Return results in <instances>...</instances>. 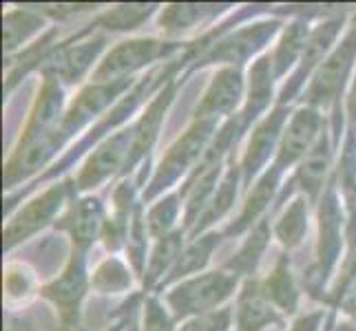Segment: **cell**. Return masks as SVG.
Returning a JSON list of instances; mask_svg holds the SVG:
<instances>
[{
	"label": "cell",
	"instance_id": "6da1fadb",
	"mask_svg": "<svg viewBox=\"0 0 356 331\" xmlns=\"http://www.w3.org/2000/svg\"><path fill=\"white\" fill-rule=\"evenodd\" d=\"M237 285V274L211 272L200 278H191L168 294V305L177 318L191 314H206L230 296Z\"/></svg>",
	"mask_w": 356,
	"mask_h": 331
},
{
	"label": "cell",
	"instance_id": "7a4b0ae2",
	"mask_svg": "<svg viewBox=\"0 0 356 331\" xmlns=\"http://www.w3.org/2000/svg\"><path fill=\"white\" fill-rule=\"evenodd\" d=\"M354 58H356V27L348 33V38L334 49V53L325 60L321 69H318L308 93H305L308 104L327 106L337 100L339 93L343 91V84L348 80Z\"/></svg>",
	"mask_w": 356,
	"mask_h": 331
},
{
	"label": "cell",
	"instance_id": "3957f363",
	"mask_svg": "<svg viewBox=\"0 0 356 331\" xmlns=\"http://www.w3.org/2000/svg\"><path fill=\"white\" fill-rule=\"evenodd\" d=\"M211 130H213V119H200L197 124L184 135L162 162V168H159V173L153 181V188L149 194H155L157 190L166 188V183L177 179L179 173H184V170L197 159V155L204 148V144L208 139V133Z\"/></svg>",
	"mask_w": 356,
	"mask_h": 331
},
{
	"label": "cell",
	"instance_id": "277c9868",
	"mask_svg": "<svg viewBox=\"0 0 356 331\" xmlns=\"http://www.w3.org/2000/svg\"><path fill=\"white\" fill-rule=\"evenodd\" d=\"M321 115L312 108H301L299 113H294L279 146L277 170H281V166L294 164L314 148L316 139L321 137Z\"/></svg>",
	"mask_w": 356,
	"mask_h": 331
},
{
	"label": "cell",
	"instance_id": "5b68a950",
	"mask_svg": "<svg viewBox=\"0 0 356 331\" xmlns=\"http://www.w3.org/2000/svg\"><path fill=\"white\" fill-rule=\"evenodd\" d=\"M164 53V46L155 40H135V42H124L118 46L115 51L106 58V62L95 73L97 80H111L127 76V73L142 67L144 62H151L157 56Z\"/></svg>",
	"mask_w": 356,
	"mask_h": 331
},
{
	"label": "cell",
	"instance_id": "8992f818",
	"mask_svg": "<svg viewBox=\"0 0 356 331\" xmlns=\"http://www.w3.org/2000/svg\"><path fill=\"white\" fill-rule=\"evenodd\" d=\"M241 97V76L237 69H224L217 73L213 84L208 87L204 100L197 108L200 119H215L217 115H226L235 110Z\"/></svg>",
	"mask_w": 356,
	"mask_h": 331
},
{
	"label": "cell",
	"instance_id": "52a82bcc",
	"mask_svg": "<svg viewBox=\"0 0 356 331\" xmlns=\"http://www.w3.org/2000/svg\"><path fill=\"white\" fill-rule=\"evenodd\" d=\"M131 135H133L131 130L118 135V137H113L91 157V162L87 164V168H84L80 175V188L95 186V183L106 179L115 168H120L127 162L129 151H131Z\"/></svg>",
	"mask_w": 356,
	"mask_h": 331
},
{
	"label": "cell",
	"instance_id": "ba28073f",
	"mask_svg": "<svg viewBox=\"0 0 356 331\" xmlns=\"http://www.w3.org/2000/svg\"><path fill=\"white\" fill-rule=\"evenodd\" d=\"M63 197H65V186H58L54 190H49L47 194H42L38 201H33L27 210L20 212L16 221H11V226L7 228V235H5V243L14 245L16 241H22V237H27L35 228L44 226L60 207V203H63Z\"/></svg>",
	"mask_w": 356,
	"mask_h": 331
},
{
	"label": "cell",
	"instance_id": "9c48e42d",
	"mask_svg": "<svg viewBox=\"0 0 356 331\" xmlns=\"http://www.w3.org/2000/svg\"><path fill=\"white\" fill-rule=\"evenodd\" d=\"M170 100V91H166L164 95H159L157 100L151 104V108L146 110L144 117L140 119V124L135 126L131 133V151H129V159H127V166L138 162V159L151 148V144L155 142V135L159 130V121H162V115L166 110V104Z\"/></svg>",
	"mask_w": 356,
	"mask_h": 331
},
{
	"label": "cell",
	"instance_id": "30bf717a",
	"mask_svg": "<svg viewBox=\"0 0 356 331\" xmlns=\"http://www.w3.org/2000/svg\"><path fill=\"white\" fill-rule=\"evenodd\" d=\"M284 110H277V113L270 115L264 124L257 128V133L252 135V142H250V148L248 155L243 159V170H245V177L254 175L259 166L268 159V155L273 153L275 148V142L279 137V128L284 124Z\"/></svg>",
	"mask_w": 356,
	"mask_h": 331
},
{
	"label": "cell",
	"instance_id": "8fae6325",
	"mask_svg": "<svg viewBox=\"0 0 356 331\" xmlns=\"http://www.w3.org/2000/svg\"><path fill=\"white\" fill-rule=\"evenodd\" d=\"M277 323V316L270 307L268 298L257 285L245 287V294L239 300V327L241 331H261Z\"/></svg>",
	"mask_w": 356,
	"mask_h": 331
},
{
	"label": "cell",
	"instance_id": "7c38bea8",
	"mask_svg": "<svg viewBox=\"0 0 356 331\" xmlns=\"http://www.w3.org/2000/svg\"><path fill=\"white\" fill-rule=\"evenodd\" d=\"M100 219H102L100 203L95 199H87V201H80L78 205H73V210L67 214L63 226L71 232L73 241H76L80 248H87L93 241L97 228H100Z\"/></svg>",
	"mask_w": 356,
	"mask_h": 331
},
{
	"label": "cell",
	"instance_id": "4fadbf2b",
	"mask_svg": "<svg viewBox=\"0 0 356 331\" xmlns=\"http://www.w3.org/2000/svg\"><path fill=\"white\" fill-rule=\"evenodd\" d=\"M327 162H330V142L325 135L316 139L314 148L303 157V164L299 170V181L301 188L308 192V197L314 199L318 190L323 186V177L327 170Z\"/></svg>",
	"mask_w": 356,
	"mask_h": 331
},
{
	"label": "cell",
	"instance_id": "5bb4252c",
	"mask_svg": "<svg viewBox=\"0 0 356 331\" xmlns=\"http://www.w3.org/2000/svg\"><path fill=\"white\" fill-rule=\"evenodd\" d=\"M82 291H84V269L80 259H73L71 265L67 267V272L54 285H49L44 289L47 296L65 309H71L80 300Z\"/></svg>",
	"mask_w": 356,
	"mask_h": 331
},
{
	"label": "cell",
	"instance_id": "9a60e30c",
	"mask_svg": "<svg viewBox=\"0 0 356 331\" xmlns=\"http://www.w3.org/2000/svg\"><path fill=\"white\" fill-rule=\"evenodd\" d=\"M264 296L268 298V303L279 305L284 312L297 309V287H294V280L290 276L286 259H281L277 263V267L273 269V274L268 276L266 287H264Z\"/></svg>",
	"mask_w": 356,
	"mask_h": 331
},
{
	"label": "cell",
	"instance_id": "2e32d148",
	"mask_svg": "<svg viewBox=\"0 0 356 331\" xmlns=\"http://www.w3.org/2000/svg\"><path fill=\"white\" fill-rule=\"evenodd\" d=\"M100 44H102V40H95V42H87V44H80L76 49L65 51L54 62V76L56 78L60 76L67 82H76L82 73L87 71L91 60L95 58V53L100 51Z\"/></svg>",
	"mask_w": 356,
	"mask_h": 331
},
{
	"label": "cell",
	"instance_id": "e0dca14e",
	"mask_svg": "<svg viewBox=\"0 0 356 331\" xmlns=\"http://www.w3.org/2000/svg\"><path fill=\"white\" fill-rule=\"evenodd\" d=\"M339 24H341L339 20H330V22L321 24V27H318L308 38V44H305V53H303V65H301V69L297 73V80H294L292 89L299 87V82H303V76H308V71L316 65V60L327 51L330 42L334 40V35L339 31Z\"/></svg>",
	"mask_w": 356,
	"mask_h": 331
},
{
	"label": "cell",
	"instance_id": "ac0fdd59",
	"mask_svg": "<svg viewBox=\"0 0 356 331\" xmlns=\"http://www.w3.org/2000/svg\"><path fill=\"white\" fill-rule=\"evenodd\" d=\"M308 44V29H305L303 22H294L288 27L284 40H281L275 60H273V67L277 76H284V73L294 65V60L301 53V49Z\"/></svg>",
	"mask_w": 356,
	"mask_h": 331
},
{
	"label": "cell",
	"instance_id": "d6986e66",
	"mask_svg": "<svg viewBox=\"0 0 356 331\" xmlns=\"http://www.w3.org/2000/svg\"><path fill=\"white\" fill-rule=\"evenodd\" d=\"M217 243H219V235H206L204 239L188 245V248L179 254L177 265L173 267L170 278H179V276H186V274H193V272H197V269H202L208 263V259H211Z\"/></svg>",
	"mask_w": 356,
	"mask_h": 331
},
{
	"label": "cell",
	"instance_id": "ffe728a7",
	"mask_svg": "<svg viewBox=\"0 0 356 331\" xmlns=\"http://www.w3.org/2000/svg\"><path fill=\"white\" fill-rule=\"evenodd\" d=\"M305 230H308V210H305V201L303 199H294L292 205L286 210V214L281 217L277 223V237L286 248H294L299 245Z\"/></svg>",
	"mask_w": 356,
	"mask_h": 331
},
{
	"label": "cell",
	"instance_id": "44dd1931",
	"mask_svg": "<svg viewBox=\"0 0 356 331\" xmlns=\"http://www.w3.org/2000/svg\"><path fill=\"white\" fill-rule=\"evenodd\" d=\"M270 65H273V60L264 58L254 65V69L250 73V102H248V110H245V121L254 117L257 110H261L270 97V89H273Z\"/></svg>",
	"mask_w": 356,
	"mask_h": 331
},
{
	"label": "cell",
	"instance_id": "7402d4cb",
	"mask_svg": "<svg viewBox=\"0 0 356 331\" xmlns=\"http://www.w3.org/2000/svg\"><path fill=\"white\" fill-rule=\"evenodd\" d=\"M213 9L215 7H208V5H170L162 14V29H166V31L188 29L195 22L211 16Z\"/></svg>",
	"mask_w": 356,
	"mask_h": 331
},
{
	"label": "cell",
	"instance_id": "603a6c76",
	"mask_svg": "<svg viewBox=\"0 0 356 331\" xmlns=\"http://www.w3.org/2000/svg\"><path fill=\"white\" fill-rule=\"evenodd\" d=\"M275 181H277V173H273V175L268 173L259 183H257V188H254V192L250 194L248 203H245V207H243V212H241L239 221L230 228V232H241L245 226H250V223H252V219L259 217V212L268 205L270 197H273Z\"/></svg>",
	"mask_w": 356,
	"mask_h": 331
},
{
	"label": "cell",
	"instance_id": "cb8c5ba5",
	"mask_svg": "<svg viewBox=\"0 0 356 331\" xmlns=\"http://www.w3.org/2000/svg\"><path fill=\"white\" fill-rule=\"evenodd\" d=\"M275 24H259L250 31H243L239 33L237 38H232L230 42H224L219 46V51H213V58H226V60H235L241 58L245 53H250L252 49L257 46V42H261L268 33H273Z\"/></svg>",
	"mask_w": 356,
	"mask_h": 331
},
{
	"label": "cell",
	"instance_id": "d4e9b609",
	"mask_svg": "<svg viewBox=\"0 0 356 331\" xmlns=\"http://www.w3.org/2000/svg\"><path fill=\"white\" fill-rule=\"evenodd\" d=\"M266 239H268V226L261 223L252 232V237L241 248V252L228 263V267L232 269V274H248L250 272V269L254 267V263H257V259H259V254L266 248Z\"/></svg>",
	"mask_w": 356,
	"mask_h": 331
},
{
	"label": "cell",
	"instance_id": "484cf974",
	"mask_svg": "<svg viewBox=\"0 0 356 331\" xmlns=\"http://www.w3.org/2000/svg\"><path fill=\"white\" fill-rule=\"evenodd\" d=\"M93 285L100 291H122L131 285V276L127 272V267L120 261L111 259L100 265V269L95 272Z\"/></svg>",
	"mask_w": 356,
	"mask_h": 331
},
{
	"label": "cell",
	"instance_id": "4316f807",
	"mask_svg": "<svg viewBox=\"0 0 356 331\" xmlns=\"http://www.w3.org/2000/svg\"><path fill=\"white\" fill-rule=\"evenodd\" d=\"M40 20L33 18L29 14H24V11H18V14H9L5 18V49L11 51V49H16L24 38H27L29 33H33L38 29Z\"/></svg>",
	"mask_w": 356,
	"mask_h": 331
},
{
	"label": "cell",
	"instance_id": "83f0119b",
	"mask_svg": "<svg viewBox=\"0 0 356 331\" xmlns=\"http://www.w3.org/2000/svg\"><path fill=\"white\" fill-rule=\"evenodd\" d=\"M179 245H181V235L164 237L162 241H159V245L153 252L151 265H149V276H146L149 283H153L157 276H162L164 269L175 261V256H179Z\"/></svg>",
	"mask_w": 356,
	"mask_h": 331
},
{
	"label": "cell",
	"instance_id": "f1b7e54d",
	"mask_svg": "<svg viewBox=\"0 0 356 331\" xmlns=\"http://www.w3.org/2000/svg\"><path fill=\"white\" fill-rule=\"evenodd\" d=\"M235 194H237V170L232 168L230 173L226 175L222 188H219L217 197L211 201V205H208L206 212L202 214V226L211 223V221H215L217 217H222L228 210V207H230L232 199H235Z\"/></svg>",
	"mask_w": 356,
	"mask_h": 331
},
{
	"label": "cell",
	"instance_id": "f546056e",
	"mask_svg": "<svg viewBox=\"0 0 356 331\" xmlns=\"http://www.w3.org/2000/svg\"><path fill=\"white\" fill-rule=\"evenodd\" d=\"M153 7L146 5H131V7H118L102 18L108 29H135L142 20L151 16Z\"/></svg>",
	"mask_w": 356,
	"mask_h": 331
},
{
	"label": "cell",
	"instance_id": "4dcf8cb0",
	"mask_svg": "<svg viewBox=\"0 0 356 331\" xmlns=\"http://www.w3.org/2000/svg\"><path fill=\"white\" fill-rule=\"evenodd\" d=\"M179 212L175 197H168L162 203H157L149 214V230L153 237H166V232L173 226V221Z\"/></svg>",
	"mask_w": 356,
	"mask_h": 331
},
{
	"label": "cell",
	"instance_id": "1f68e13d",
	"mask_svg": "<svg viewBox=\"0 0 356 331\" xmlns=\"http://www.w3.org/2000/svg\"><path fill=\"white\" fill-rule=\"evenodd\" d=\"M230 318H232L230 309L211 312V314H204L200 318H195V321L186 323L181 327V331H226L230 327Z\"/></svg>",
	"mask_w": 356,
	"mask_h": 331
},
{
	"label": "cell",
	"instance_id": "d6a6232c",
	"mask_svg": "<svg viewBox=\"0 0 356 331\" xmlns=\"http://www.w3.org/2000/svg\"><path fill=\"white\" fill-rule=\"evenodd\" d=\"M144 331H173L170 327V318L162 309V305L157 300H149L146 305V321H144Z\"/></svg>",
	"mask_w": 356,
	"mask_h": 331
},
{
	"label": "cell",
	"instance_id": "836d02e7",
	"mask_svg": "<svg viewBox=\"0 0 356 331\" xmlns=\"http://www.w3.org/2000/svg\"><path fill=\"white\" fill-rule=\"evenodd\" d=\"M318 321H321V314H310L297 321V325L292 327V331H316L318 329Z\"/></svg>",
	"mask_w": 356,
	"mask_h": 331
},
{
	"label": "cell",
	"instance_id": "e575fe53",
	"mask_svg": "<svg viewBox=\"0 0 356 331\" xmlns=\"http://www.w3.org/2000/svg\"><path fill=\"white\" fill-rule=\"evenodd\" d=\"M348 115H350L352 126L356 128V78H354L352 91H350V97H348Z\"/></svg>",
	"mask_w": 356,
	"mask_h": 331
},
{
	"label": "cell",
	"instance_id": "d590c367",
	"mask_svg": "<svg viewBox=\"0 0 356 331\" xmlns=\"http://www.w3.org/2000/svg\"><path fill=\"white\" fill-rule=\"evenodd\" d=\"M346 296H348V300H350L352 305H356V274H354V276H352V280H350Z\"/></svg>",
	"mask_w": 356,
	"mask_h": 331
},
{
	"label": "cell",
	"instance_id": "8d00e7d4",
	"mask_svg": "<svg viewBox=\"0 0 356 331\" xmlns=\"http://www.w3.org/2000/svg\"><path fill=\"white\" fill-rule=\"evenodd\" d=\"M11 331H33L27 323H18V321H14L11 323Z\"/></svg>",
	"mask_w": 356,
	"mask_h": 331
},
{
	"label": "cell",
	"instance_id": "74e56055",
	"mask_svg": "<svg viewBox=\"0 0 356 331\" xmlns=\"http://www.w3.org/2000/svg\"><path fill=\"white\" fill-rule=\"evenodd\" d=\"M334 331H356V327H352V325H339V327H334Z\"/></svg>",
	"mask_w": 356,
	"mask_h": 331
}]
</instances>
